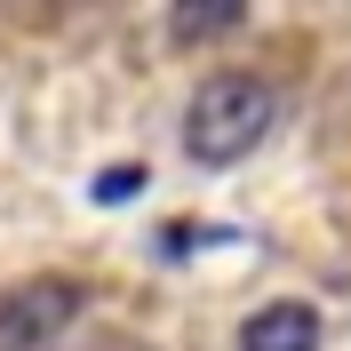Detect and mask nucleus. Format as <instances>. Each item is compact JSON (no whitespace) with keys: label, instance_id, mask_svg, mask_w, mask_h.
<instances>
[{"label":"nucleus","instance_id":"39448f33","mask_svg":"<svg viewBox=\"0 0 351 351\" xmlns=\"http://www.w3.org/2000/svg\"><path fill=\"white\" fill-rule=\"evenodd\" d=\"M144 184H152V176L136 168V160H120V168H104V176H96V199H104V208H128Z\"/></svg>","mask_w":351,"mask_h":351},{"label":"nucleus","instance_id":"7ed1b4c3","mask_svg":"<svg viewBox=\"0 0 351 351\" xmlns=\"http://www.w3.org/2000/svg\"><path fill=\"white\" fill-rule=\"evenodd\" d=\"M240 351H319V311L311 304H263L240 319Z\"/></svg>","mask_w":351,"mask_h":351},{"label":"nucleus","instance_id":"f03ea898","mask_svg":"<svg viewBox=\"0 0 351 351\" xmlns=\"http://www.w3.org/2000/svg\"><path fill=\"white\" fill-rule=\"evenodd\" d=\"M80 311H88V295L64 271H40V280L8 287V295H0V351H48Z\"/></svg>","mask_w":351,"mask_h":351},{"label":"nucleus","instance_id":"f257e3e1","mask_svg":"<svg viewBox=\"0 0 351 351\" xmlns=\"http://www.w3.org/2000/svg\"><path fill=\"white\" fill-rule=\"evenodd\" d=\"M271 120H280V96L256 72H216L184 112V152H192V168H240L271 136Z\"/></svg>","mask_w":351,"mask_h":351},{"label":"nucleus","instance_id":"20e7f679","mask_svg":"<svg viewBox=\"0 0 351 351\" xmlns=\"http://www.w3.org/2000/svg\"><path fill=\"white\" fill-rule=\"evenodd\" d=\"M247 24V0H168V40L176 48H208L223 32Z\"/></svg>","mask_w":351,"mask_h":351}]
</instances>
